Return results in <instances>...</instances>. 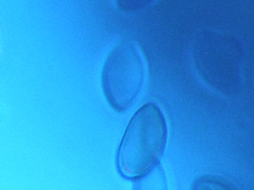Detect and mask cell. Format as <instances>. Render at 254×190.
<instances>
[{
  "label": "cell",
  "instance_id": "cell-1",
  "mask_svg": "<svg viewBox=\"0 0 254 190\" xmlns=\"http://www.w3.org/2000/svg\"><path fill=\"white\" fill-rule=\"evenodd\" d=\"M167 137L166 121L159 107L153 103L140 107L130 119L118 148L117 163L121 175L136 180L154 168Z\"/></svg>",
  "mask_w": 254,
  "mask_h": 190
},
{
  "label": "cell",
  "instance_id": "cell-4",
  "mask_svg": "<svg viewBox=\"0 0 254 190\" xmlns=\"http://www.w3.org/2000/svg\"><path fill=\"white\" fill-rule=\"evenodd\" d=\"M191 190H230L220 183L214 180L203 178L196 180L191 187Z\"/></svg>",
  "mask_w": 254,
  "mask_h": 190
},
{
  "label": "cell",
  "instance_id": "cell-2",
  "mask_svg": "<svg viewBox=\"0 0 254 190\" xmlns=\"http://www.w3.org/2000/svg\"><path fill=\"white\" fill-rule=\"evenodd\" d=\"M144 68L140 54L131 44L117 45L108 55L102 73V85L107 99L117 111L130 106L143 80Z\"/></svg>",
  "mask_w": 254,
  "mask_h": 190
},
{
  "label": "cell",
  "instance_id": "cell-3",
  "mask_svg": "<svg viewBox=\"0 0 254 190\" xmlns=\"http://www.w3.org/2000/svg\"><path fill=\"white\" fill-rule=\"evenodd\" d=\"M136 181L134 190H166L164 175L158 165Z\"/></svg>",
  "mask_w": 254,
  "mask_h": 190
}]
</instances>
